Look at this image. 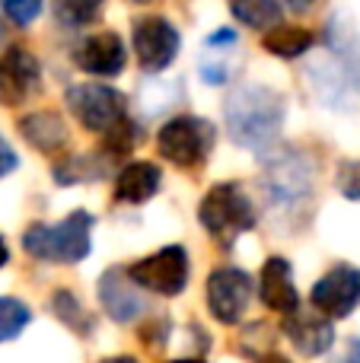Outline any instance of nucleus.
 Masks as SVG:
<instances>
[{"instance_id":"1","label":"nucleus","mask_w":360,"mask_h":363,"mask_svg":"<svg viewBox=\"0 0 360 363\" xmlns=\"http://www.w3.org/2000/svg\"><path fill=\"white\" fill-rule=\"evenodd\" d=\"M223 115L233 144L242 150H265L284 125V96L265 83H240L230 93Z\"/></svg>"},{"instance_id":"2","label":"nucleus","mask_w":360,"mask_h":363,"mask_svg":"<svg viewBox=\"0 0 360 363\" xmlns=\"http://www.w3.org/2000/svg\"><path fill=\"white\" fill-rule=\"evenodd\" d=\"M89 233H93V213L74 211L61 223H32L23 233V249L35 262L77 264L89 255Z\"/></svg>"},{"instance_id":"3","label":"nucleus","mask_w":360,"mask_h":363,"mask_svg":"<svg viewBox=\"0 0 360 363\" xmlns=\"http://www.w3.org/2000/svg\"><path fill=\"white\" fill-rule=\"evenodd\" d=\"M198 220H201V226L217 242L230 245L255 226V207L236 182H217L201 198Z\"/></svg>"},{"instance_id":"4","label":"nucleus","mask_w":360,"mask_h":363,"mask_svg":"<svg viewBox=\"0 0 360 363\" xmlns=\"http://www.w3.org/2000/svg\"><path fill=\"white\" fill-rule=\"evenodd\" d=\"M214 125L198 115H176L166 121L157 134V150L163 160H169L179 169H195L208 160L210 147H214Z\"/></svg>"},{"instance_id":"5","label":"nucleus","mask_w":360,"mask_h":363,"mask_svg":"<svg viewBox=\"0 0 360 363\" xmlns=\"http://www.w3.org/2000/svg\"><path fill=\"white\" fill-rule=\"evenodd\" d=\"M64 102H67L70 115L93 134H108L125 118H131L125 93H118L108 83H74L64 93Z\"/></svg>"},{"instance_id":"6","label":"nucleus","mask_w":360,"mask_h":363,"mask_svg":"<svg viewBox=\"0 0 360 363\" xmlns=\"http://www.w3.org/2000/svg\"><path fill=\"white\" fill-rule=\"evenodd\" d=\"M128 274L137 281V287L150 290V294L179 296L189 284V252L182 245H166V249L134 262Z\"/></svg>"},{"instance_id":"7","label":"nucleus","mask_w":360,"mask_h":363,"mask_svg":"<svg viewBox=\"0 0 360 363\" xmlns=\"http://www.w3.org/2000/svg\"><path fill=\"white\" fill-rule=\"evenodd\" d=\"M131 45H134V57H137L140 67L147 74H159V70H166L176 61L182 38H179V29L166 16L150 13V16H140L134 23Z\"/></svg>"},{"instance_id":"8","label":"nucleus","mask_w":360,"mask_h":363,"mask_svg":"<svg viewBox=\"0 0 360 363\" xmlns=\"http://www.w3.org/2000/svg\"><path fill=\"white\" fill-rule=\"evenodd\" d=\"M252 303V277L242 268H217L208 277V309L220 325H236Z\"/></svg>"},{"instance_id":"9","label":"nucleus","mask_w":360,"mask_h":363,"mask_svg":"<svg viewBox=\"0 0 360 363\" xmlns=\"http://www.w3.org/2000/svg\"><path fill=\"white\" fill-rule=\"evenodd\" d=\"M313 182H316V169L313 163H306V157H297V153L274 157L265 166V191L274 207H293L306 201L313 191Z\"/></svg>"},{"instance_id":"10","label":"nucleus","mask_w":360,"mask_h":363,"mask_svg":"<svg viewBox=\"0 0 360 363\" xmlns=\"http://www.w3.org/2000/svg\"><path fill=\"white\" fill-rule=\"evenodd\" d=\"M38 86H42V67H38L35 55L19 45L6 48L0 55V106H26L38 93Z\"/></svg>"},{"instance_id":"11","label":"nucleus","mask_w":360,"mask_h":363,"mask_svg":"<svg viewBox=\"0 0 360 363\" xmlns=\"http://www.w3.org/2000/svg\"><path fill=\"white\" fill-rule=\"evenodd\" d=\"M310 303L329 319H348L360 306V271L351 264H335L322 281H316Z\"/></svg>"},{"instance_id":"12","label":"nucleus","mask_w":360,"mask_h":363,"mask_svg":"<svg viewBox=\"0 0 360 363\" xmlns=\"http://www.w3.org/2000/svg\"><path fill=\"white\" fill-rule=\"evenodd\" d=\"M335 319H329L325 313H303V309H291L284 313V328L287 341L293 345V351L303 354V357H319L325 354L332 345H335Z\"/></svg>"},{"instance_id":"13","label":"nucleus","mask_w":360,"mask_h":363,"mask_svg":"<svg viewBox=\"0 0 360 363\" xmlns=\"http://www.w3.org/2000/svg\"><path fill=\"white\" fill-rule=\"evenodd\" d=\"M99 303L112 322H134L140 313H147L144 296L137 294V281L125 268H108L99 277Z\"/></svg>"},{"instance_id":"14","label":"nucleus","mask_w":360,"mask_h":363,"mask_svg":"<svg viewBox=\"0 0 360 363\" xmlns=\"http://www.w3.org/2000/svg\"><path fill=\"white\" fill-rule=\"evenodd\" d=\"M74 64L93 77H118L128 64V48L115 32H96L74 48Z\"/></svg>"},{"instance_id":"15","label":"nucleus","mask_w":360,"mask_h":363,"mask_svg":"<svg viewBox=\"0 0 360 363\" xmlns=\"http://www.w3.org/2000/svg\"><path fill=\"white\" fill-rule=\"evenodd\" d=\"M259 296L268 309H274V313H291V309L300 306V294H297L293 271H291V264H287V258L274 255L261 264Z\"/></svg>"},{"instance_id":"16","label":"nucleus","mask_w":360,"mask_h":363,"mask_svg":"<svg viewBox=\"0 0 360 363\" xmlns=\"http://www.w3.org/2000/svg\"><path fill=\"white\" fill-rule=\"evenodd\" d=\"M19 134L45 157L61 153L70 140L67 125H64V118L57 112H29L26 118H19Z\"/></svg>"},{"instance_id":"17","label":"nucleus","mask_w":360,"mask_h":363,"mask_svg":"<svg viewBox=\"0 0 360 363\" xmlns=\"http://www.w3.org/2000/svg\"><path fill=\"white\" fill-rule=\"evenodd\" d=\"M159 182H163V172L157 163H144V160L128 163L115 179V198L121 204H144L159 191Z\"/></svg>"},{"instance_id":"18","label":"nucleus","mask_w":360,"mask_h":363,"mask_svg":"<svg viewBox=\"0 0 360 363\" xmlns=\"http://www.w3.org/2000/svg\"><path fill=\"white\" fill-rule=\"evenodd\" d=\"M313 45H316V35L310 29H303V26H284V23L271 26L265 32V38H261V48L274 57H284V61L306 55Z\"/></svg>"},{"instance_id":"19","label":"nucleus","mask_w":360,"mask_h":363,"mask_svg":"<svg viewBox=\"0 0 360 363\" xmlns=\"http://www.w3.org/2000/svg\"><path fill=\"white\" fill-rule=\"evenodd\" d=\"M230 13L249 29H271L281 23V0H230Z\"/></svg>"},{"instance_id":"20","label":"nucleus","mask_w":360,"mask_h":363,"mask_svg":"<svg viewBox=\"0 0 360 363\" xmlns=\"http://www.w3.org/2000/svg\"><path fill=\"white\" fill-rule=\"evenodd\" d=\"M48 309L57 315V319L64 322V325L70 328V332H77V335H93V315L83 309V303L77 300L70 290H55V296L48 300Z\"/></svg>"},{"instance_id":"21","label":"nucleus","mask_w":360,"mask_h":363,"mask_svg":"<svg viewBox=\"0 0 360 363\" xmlns=\"http://www.w3.org/2000/svg\"><path fill=\"white\" fill-rule=\"evenodd\" d=\"M106 176V163H96L93 157H70L55 166V179L61 185H77V182H96Z\"/></svg>"},{"instance_id":"22","label":"nucleus","mask_w":360,"mask_h":363,"mask_svg":"<svg viewBox=\"0 0 360 363\" xmlns=\"http://www.w3.org/2000/svg\"><path fill=\"white\" fill-rule=\"evenodd\" d=\"M29 322H32V313L23 300L0 296V345H4V341H13Z\"/></svg>"},{"instance_id":"23","label":"nucleus","mask_w":360,"mask_h":363,"mask_svg":"<svg viewBox=\"0 0 360 363\" xmlns=\"http://www.w3.org/2000/svg\"><path fill=\"white\" fill-rule=\"evenodd\" d=\"M106 0H55V16L64 26H86L99 16Z\"/></svg>"},{"instance_id":"24","label":"nucleus","mask_w":360,"mask_h":363,"mask_svg":"<svg viewBox=\"0 0 360 363\" xmlns=\"http://www.w3.org/2000/svg\"><path fill=\"white\" fill-rule=\"evenodd\" d=\"M4 16L16 26H29L38 19V13L45 10V0H0Z\"/></svg>"},{"instance_id":"25","label":"nucleus","mask_w":360,"mask_h":363,"mask_svg":"<svg viewBox=\"0 0 360 363\" xmlns=\"http://www.w3.org/2000/svg\"><path fill=\"white\" fill-rule=\"evenodd\" d=\"M335 185L344 198L351 201H360V160H344L338 166V176H335Z\"/></svg>"},{"instance_id":"26","label":"nucleus","mask_w":360,"mask_h":363,"mask_svg":"<svg viewBox=\"0 0 360 363\" xmlns=\"http://www.w3.org/2000/svg\"><path fill=\"white\" fill-rule=\"evenodd\" d=\"M140 341H144L147 351L159 354L166 347V341H169V319H153L147 322L144 328H140Z\"/></svg>"},{"instance_id":"27","label":"nucleus","mask_w":360,"mask_h":363,"mask_svg":"<svg viewBox=\"0 0 360 363\" xmlns=\"http://www.w3.org/2000/svg\"><path fill=\"white\" fill-rule=\"evenodd\" d=\"M19 166V157H16V150H13L10 144H6L4 138H0V179L4 176H10L13 169Z\"/></svg>"},{"instance_id":"28","label":"nucleus","mask_w":360,"mask_h":363,"mask_svg":"<svg viewBox=\"0 0 360 363\" xmlns=\"http://www.w3.org/2000/svg\"><path fill=\"white\" fill-rule=\"evenodd\" d=\"M284 4L291 6V10H297V13H306L313 4H316V0H284Z\"/></svg>"},{"instance_id":"29","label":"nucleus","mask_w":360,"mask_h":363,"mask_svg":"<svg viewBox=\"0 0 360 363\" xmlns=\"http://www.w3.org/2000/svg\"><path fill=\"white\" fill-rule=\"evenodd\" d=\"M6 262H10V249H6V242L0 239V268H4Z\"/></svg>"},{"instance_id":"30","label":"nucleus","mask_w":360,"mask_h":363,"mask_svg":"<svg viewBox=\"0 0 360 363\" xmlns=\"http://www.w3.org/2000/svg\"><path fill=\"white\" fill-rule=\"evenodd\" d=\"M351 357L360 360V341H354V345H351Z\"/></svg>"},{"instance_id":"31","label":"nucleus","mask_w":360,"mask_h":363,"mask_svg":"<svg viewBox=\"0 0 360 363\" xmlns=\"http://www.w3.org/2000/svg\"><path fill=\"white\" fill-rule=\"evenodd\" d=\"M134 4H150V0H134Z\"/></svg>"}]
</instances>
